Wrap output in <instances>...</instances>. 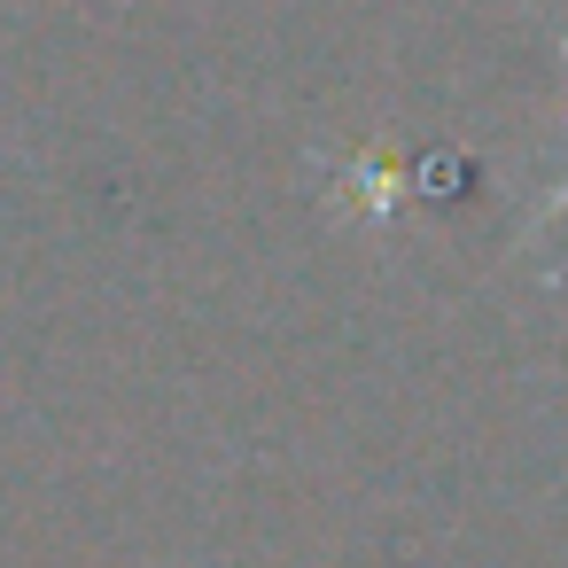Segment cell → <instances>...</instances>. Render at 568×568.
Listing matches in <instances>:
<instances>
[{"instance_id":"obj_1","label":"cell","mask_w":568,"mask_h":568,"mask_svg":"<svg viewBox=\"0 0 568 568\" xmlns=\"http://www.w3.org/2000/svg\"><path fill=\"white\" fill-rule=\"evenodd\" d=\"M552 48H560V71H568V32H552ZM560 211H568V180H552V187H545V203H537V219H529V234H545V226H552Z\"/></svg>"}]
</instances>
